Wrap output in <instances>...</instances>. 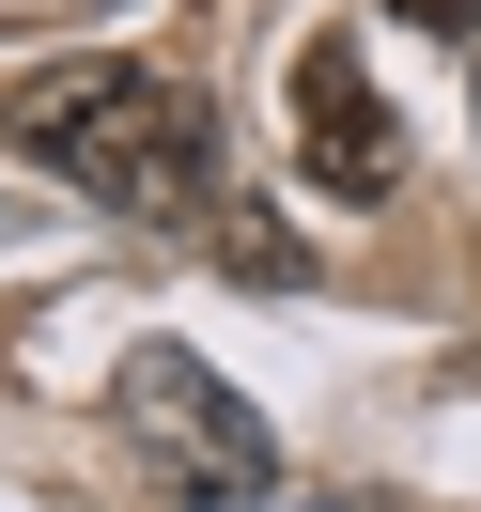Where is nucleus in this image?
I'll return each mask as SVG.
<instances>
[{
  "label": "nucleus",
  "mask_w": 481,
  "mask_h": 512,
  "mask_svg": "<svg viewBox=\"0 0 481 512\" xmlns=\"http://www.w3.org/2000/svg\"><path fill=\"white\" fill-rule=\"evenodd\" d=\"M16 156H47L63 187H94L109 218H202L218 187V109L156 63H63L16 94Z\"/></svg>",
  "instance_id": "f257e3e1"
},
{
  "label": "nucleus",
  "mask_w": 481,
  "mask_h": 512,
  "mask_svg": "<svg viewBox=\"0 0 481 512\" xmlns=\"http://www.w3.org/2000/svg\"><path fill=\"white\" fill-rule=\"evenodd\" d=\"M295 156H311V187H326V202H388V187H404V125H388V94L357 78V47H342V32L295 63Z\"/></svg>",
  "instance_id": "f03ea898"
},
{
  "label": "nucleus",
  "mask_w": 481,
  "mask_h": 512,
  "mask_svg": "<svg viewBox=\"0 0 481 512\" xmlns=\"http://www.w3.org/2000/svg\"><path fill=\"white\" fill-rule=\"evenodd\" d=\"M125 419H140V450H171V466H202V481H264V419L233 404L202 357H140Z\"/></svg>",
  "instance_id": "7ed1b4c3"
},
{
  "label": "nucleus",
  "mask_w": 481,
  "mask_h": 512,
  "mask_svg": "<svg viewBox=\"0 0 481 512\" xmlns=\"http://www.w3.org/2000/svg\"><path fill=\"white\" fill-rule=\"evenodd\" d=\"M218 249H233V264H264V280H311V264H295V233L264 218V202H233V218H218Z\"/></svg>",
  "instance_id": "20e7f679"
},
{
  "label": "nucleus",
  "mask_w": 481,
  "mask_h": 512,
  "mask_svg": "<svg viewBox=\"0 0 481 512\" xmlns=\"http://www.w3.org/2000/svg\"><path fill=\"white\" fill-rule=\"evenodd\" d=\"M388 16H419V32H466V16H481V0H388Z\"/></svg>",
  "instance_id": "39448f33"
},
{
  "label": "nucleus",
  "mask_w": 481,
  "mask_h": 512,
  "mask_svg": "<svg viewBox=\"0 0 481 512\" xmlns=\"http://www.w3.org/2000/svg\"><path fill=\"white\" fill-rule=\"evenodd\" d=\"M466 94H481V16H466Z\"/></svg>",
  "instance_id": "423d86ee"
}]
</instances>
